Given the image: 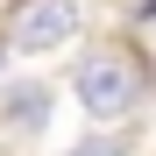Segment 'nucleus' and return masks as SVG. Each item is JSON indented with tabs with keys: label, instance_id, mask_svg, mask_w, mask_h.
Here are the masks:
<instances>
[{
	"label": "nucleus",
	"instance_id": "nucleus-1",
	"mask_svg": "<svg viewBox=\"0 0 156 156\" xmlns=\"http://www.w3.org/2000/svg\"><path fill=\"white\" fill-rule=\"evenodd\" d=\"M149 92H156L149 57H142L135 43H121V36L92 43L85 57L71 64V99H78L92 121H128V114H142V99H149Z\"/></svg>",
	"mask_w": 156,
	"mask_h": 156
},
{
	"label": "nucleus",
	"instance_id": "nucleus-2",
	"mask_svg": "<svg viewBox=\"0 0 156 156\" xmlns=\"http://www.w3.org/2000/svg\"><path fill=\"white\" fill-rule=\"evenodd\" d=\"M78 21H85V0H14L0 14V29L21 57H43V50H64L78 36Z\"/></svg>",
	"mask_w": 156,
	"mask_h": 156
},
{
	"label": "nucleus",
	"instance_id": "nucleus-3",
	"mask_svg": "<svg viewBox=\"0 0 156 156\" xmlns=\"http://www.w3.org/2000/svg\"><path fill=\"white\" fill-rule=\"evenodd\" d=\"M43 128H50V85L43 78L7 85V99H0V135H43Z\"/></svg>",
	"mask_w": 156,
	"mask_h": 156
},
{
	"label": "nucleus",
	"instance_id": "nucleus-4",
	"mask_svg": "<svg viewBox=\"0 0 156 156\" xmlns=\"http://www.w3.org/2000/svg\"><path fill=\"white\" fill-rule=\"evenodd\" d=\"M64 156H135V135H128L121 121H99V135H85V142L64 149Z\"/></svg>",
	"mask_w": 156,
	"mask_h": 156
},
{
	"label": "nucleus",
	"instance_id": "nucleus-5",
	"mask_svg": "<svg viewBox=\"0 0 156 156\" xmlns=\"http://www.w3.org/2000/svg\"><path fill=\"white\" fill-rule=\"evenodd\" d=\"M142 21H149V36H156V0H142Z\"/></svg>",
	"mask_w": 156,
	"mask_h": 156
},
{
	"label": "nucleus",
	"instance_id": "nucleus-6",
	"mask_svg": "<svg viewBox=\"0 0 156 156\" xmlns=\"http://www.w3.org/2000/svg\"><path fill=\"white\" fill-rule=\"evenodd\" d=\"M7 50H14V43H7V29H0V64H7Z\"/></svg>",
	"mask_w": 156,
	"mask_h": 156
}]
</instances>
